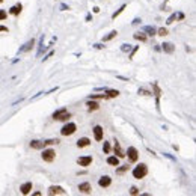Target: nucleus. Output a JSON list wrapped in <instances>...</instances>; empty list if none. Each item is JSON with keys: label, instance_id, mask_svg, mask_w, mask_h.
<instances>
[{"label": "nucleus", "instance_id": "72a5a7b5", "mask_svg": "<svg viewBox=\"0 0 196 196\" xmlns=\"http://www.w3.org/2000/svg\"><path fill=\"white\" fill-rule=\"evenodd\" d=\"M94 47H95V48H98V50H101V48H103L104 45H101V44H95Z\"/></svg>", "mask_w": 196, "mask_h": 196}, {"label": "nucleus", "instance_id": "39448f33", "mask_svg": "<svg viewBox=\"0 0 196 196\" xmlns=\"http://www.w3.org/2000/svg\"><path fill=\"white\" fill-rule=\"evenodd\" d=\"M127 155H128L130 161H137V158H139V153H137V150L134 148V146H130V148L127 150Z\"/></svg>", "mask_w": 196, "mask_h": 196}, {"label": "nucleus", "instance_id": "f3484780", "mask_svg": "<svg viewBox=\"0 0 196 196\" xmlns=\"http://www.w3.org/2000/svg\"><path fill=\"white\" fill-rule=\"evenodd\" d=\"M89 145H91V140L88 137H82V139L77 140V146H79V148H85V146H89Z\"/></svg>", "mask_w": 196, "mask_h": 196}, {"label": "nucleus", "instance_id": "ddd939ff", "mask_svg": "<svg viewBox=\"0 0 196 196\" xmlns=\"http://www.w3.org/2000/svg\"><path fill=\"white\" fill-rule=\"evenodd\" d=\"M33 45H35V41H33V39H32V41H27L26 44H24V45L20 48V53H26V52H29Z\"/></svg>", "mask_w": 196, "mask_h": 196}, {"label": "nucleus", "instance_id": "c85d7f7f", "mask_svg": "<svg viewBox=\"0 0 196 196\" xmlns=\"http://www.w3.org/2000/svg\"><path fill=\"white\" fill-rule=\"evenodd\" d=\"M169 32H167V29L166 27H160L158 30H157V35H160V36H166Z\"/></svg>", "mask_w": 196, "mask_h": 196}, {"label": "nucleus", "instance_id": "5701e85b", "mask_svg": "<svg viewBox=\"0 0 196 196\" xmlns=\"http://www.w3.org/2000/svg\"><path fill=\"white\" fill-rule=\"evenodd\" d=\"M134 39H137V41H142V42H145V41H146V35H145L143 32H142V33H140V32H137V33H134Z\"/></svg>", "mask_w": 196, "mask_h": 196}, {"label": "nucleus", "instance_id": "f704fd0d", "mask_svg": "<svg viewBox=\"0 0 196 196\" xmlns=\"http://www.w3.org/2000/svg\"><path fill=\"white\" fill-rule=\"evenodd\" d=\"M0 32H8V27H5V26H0Z\"/></svg>", "mask_w": 196, "mask_h": 196}, {"label": "nucleus", "instance_id": "0eeeda50", "mask_svg": "<svg viewBox=\"0 0 196 196\" xmlns=\"http://www.w3.org/2000/svg\"><path fill=\"white\" fill-rule=\"evenodd\" d=\"M77 163L79 166H83V167H88L91 163H92V157L91 155H85V157H79L77 158Z\"/></svg>", "mask_w": 196, "mask_h": 196}, {"label": "nucleus", "instance_id": "f03ea898", "mask_svg": "<svg viewBox=\"0 0 196 196\" xmlns=\"http://www.w3.org/2000/svg\"><path fill=\"white\" fill-rule=\"evenodd\" d=\"M77 130V125L74 124V122H68V124H65L60 130V134L62 136H71V134H74Z\"/></svg>", "mask_w": 196, "mask_h": 196}, {"label": "nucleus", "instance_id": "4468645a", "mask_svg": "<svg viewBox=\"0 0 196 196\" xmlns=\"http://www.w3.org/2000/svg\"><path fill=\"white\" fill-rule=\"evenodd\" d=\"M143 32H145V35H150V36L157 35V29H155L154 26H145V27H143Z\"/></svg>", "mask_w": 196, "mask_h": 196}, {"label": "nucleus", "instance_id": "4be33fe9", "mask_svg": "<svg viewBox=\"0 0 196 196\" xmlns=\"http://www.w3.org/2000/svg\"><path fill=\"white\" fill-rule=\"evenodd\" d=\"M106 98H107L106 94H94L89 97V100H106Z\"/></svg>", "mask_w": 196, "mask_h": 196}, {"label": "nucleus", "instance_id": "412c9836", "mask_svg": "<svg viewBox=\"0 0 196 196\" xmlns=\"http://www.w3.org/2000/svg\"><path fill=\"white\" fill-rule=\"evenodd\" d=\"M107 163H109L110 166H119V158H118L116 155H112V157L107 158Z\"/></svg>", "mask_w": 196, "mask_h": 196}, {"label": "nucleus", "instance_id": "6ab92c4d", "mask_svg": "<svg viewBox=\"0 0 196 196\" xmlns=\"http://www.w3.org/2000/svg\"><path fill=\"white\" fill-rule=\"evenodd\" d=\"M86 106H88V110H98L100 109V104H98L97 101H94V100H89L86 103Z\"/></svg>", "mask_w": 196, "mask_h": 196}, {"label": "nucleus", "instance_id": "9b49d317", "mask_svg": "<svg viewBox=\"0 0 196 196\" xmlns=\"http://www.w3.org/2000/svg\"><path fill=\"white\" fill-rule=\"evenodd\" d=\"M79 190H80V193L88 195V193H91V192H92V187H91V184H89V183H82V184L79 186Z\"/></svg>", "mask_w": 196, "mask_h": 196}, {"label": "nucleus", "instance_id": "6e6552de", "mask_svg": "<svg viewBox=\"0 0 196 196\" xmlns=\"http://www.w3.org/2000/svg\"><path fill=\"white\" fill-rule=\"evenodd\" d=\"M66 192L62 189V187H59V186H52L50 189H48V195H65Z\"/></svg>", "mask_w": 196, "mask_h": 196}, {"label": "nucleus", "instance_id": "a211bd4d", "mask_svg": "<svg viewBox=\"0 0 196 196\" xmlns=\"http://www.w3.org/2000/svg\"><path fill=\"white\" fill-rule=\"evenodd\" d=\"M21 9H23L21 3H18V5H14V6H12V8L9 9V14H12V15H20Z\"/></svg>", "mask_w": 196, "mask_h": 196}, {"label": "nucleus", "instance_id": "e433bc0d", "mask_svg": "<svg viewBox=\"0 0 196 196\" xmlns=\"http://www.w3.org/2000/svg\"><path fill=\"white\" fill-rule=\"evenodd\" d=\"M2 2H3V0H0V3H2Z\"/></svg>", "mask_w": 196, "mask_h": 196}, {"label": "nucleus", "instance_id": "bb28decb", "mask_svg": "<svg viewBox=\"0 0 196 196\" xmlns=\"http://www.w3.org/2000/svg\"><path fill=\"white\" fill-rule=\"evenodd\" d=\"M57 143H59V139H48V140L44 142L45 146H48V145H57Z\"/></svg>", "mask_w": 196, "mask_h": 196}, {"label": "nucleus", "instance_id": "2eb2a0df", "mask_svg": "<svg viewBox=\"0 0 196 196\" xmlns=\"http://www.w3.org/2000/svg\"><path fill=\"white\" fill-rule=\"evenodd\" d=\"M20 190H21L23 195H29L30 190H32V183H24V184L20 187Z\"/></svg>", "mask_w": 196, "mask_h": 196}, {"label": "nucleus", "instance_id": "c9c22d12", "mask_svg": "<svg viewBox=\"0 0 196 196\" xmlns=\"http://www.w3.org/2000/svg\"><path fill=\"white\" fill-rule=\"evenodd\" d=\"M139 23H140V20H139V18H136V20L133 21V24H139Z\"/></svg>", "mask_w": 196, "mask_h": 196}, {"label": "nucleus", "instance_id": "cd10ccee", "mask_svg": "<svg viewBox=\"0 0 196 196\" xmlns=\"http://www.w3.org/2000/svg\"><path fill=\"white\" fill-rule=\"evenodd\" d=\"M125 8H127V5H122V6H121V8H119V9H118V11H116V12H115V14H112V18H113V20H115V18H116V17H118V15H119V14H121V12H122V11H124V9H125Z\"/></svg>", "mask_w": 196, "mask_h": 196}, {"label": "nucleus", "instance_id": "1a4fd4ad", "mask_svg": "<svg viewBox=\"0 0 196 196\" xmlns=\"http://www.w3.org/2000/svg\"><path fill=\"white\" fill-rule=\"evenodd\" d=\"M98 184H100V187H109L112 184V178L109 175H104V177H101L100 180H98Z\"/></svg>", "mask_w": 196, "mask_h": 196}, {"label": "nucleus", "instance_id": "9d476101", "mask_svg": "<svg viewBox=\"0 0 196 196\" xmlns=\"http://www.w3.org/2000/svg\"><path fill=\"white\" fill-rule=\"evenodd\" d=\"M113 151H115V154H116V157H118V158H122V157H125V154L122 153V148H121V145H119V142H118V140H115V146H113Z\"/></svg>", "mask_w": 196, "mask_h": 196}, {"label": "nucleus", "instance_id": "2f4dec72", "mask_svg": "<svg viewBox=\"0 0 196 196\" xmlns=\"http://www.w3.org/2000/svg\"><path fill=\"white\" fill-rule=\"evenodd\" d=\"M6 11H3V9H0V21H2V20H5L6 18Z\"/></svg>", "mask_w": 196, "mask_h": 196}, {"label": "nucleus", "instance_id": "b1692460", "mask_svg": "<svg viewBox=\"0 0 196 196\" xmlns=\"http://www.w3.org/2000/svg\"><path fill=\"white\" fill-rule=\"evenodd\" d=\"M116 35H118V32H116V30H112L109 35H106V36L103 38V41H104V42H106V41H110V39H113Z\"/></svg>", "mask_w": 196, "mask_h": 196}, {"label": "nucleus", "instance_id": "20e7f679", "mask_svg": "<svg viewBox=\"0 0 196 196\" xmlns=\"http://www.w3.org/2000/svg\"><path fill=\"white\" fill-rule=\"evenodd\" d=\"M56 158V153H55V150H44V153H42V160L44 161H53Z\"/></svg>", "mask_w": 196, "mask_h": 196}, {"label": "nucleus", "instance_id": "393cba45", "mask_svg": "<svg viewBox=\"0 0 196 196\" xmlns=\"http://www.w3.org/2000/svg\"><path fill=\"white\" fill-rule=\"evenodd\" d=\"M107 98H115V97H118L119 95V92L118 91H115V89H110V91H107Z\"/></svg>", "mask_w": 196, "mask_h": 196}, {"label": "nucleus", "instance_id": "423d86ee", "mask_svg": "<svg viewBox=\"0 0 196 196\" xmlns=\"http://www.w3.org/2000/svg\"><path fill=\"white\" fill-rule=\"evenodd\" d=\"M103 134H104V130H103L101 125H95V127H94V137H95L97 142L103 140Z\"/></svg>", "mask_w": 196, "mask_h": 196}, {"label": "nucleus", "instance_id": "dca6fc26", "mask_svg": "<svg viewBox=\"0 0 196 196\" xmlns=\"http://www.w3.org/2000/svg\"><path fill=\"white\" fill-rule=\"evenodd\" d=\"M30 146H32L33 150H42V148H45L44 142H41V140H32V142H30Z\"/></svg>", "mask_w": 196, "mask_h": 196}, {"label": "nucleus", "instance_id": "a878e982", "mask_svg": "<svg viewBox=\"0 0 196 196\" xmlns=\"http://www.w3.org/2000/svg\"><path fill=\"white\" fill-rule=\"evenodd\" d=\"M128 167H130L128 164H125V166H121V167H118V169H116V174H125L127 170H128Z\"/></svg>", "mask_w": 196, "mask_h": 196}, {"label": "nucleus", "instance_id": "7c9ffc66", "mask_svg": "<svg viewBox=\"0 0 196 196\" xmlns=\"http://www.w3.org/2000/svg\"><path fill=\"white\" fill-rule=\"evenodd\" d=\"M121 50L127 53V52H130V50H131V45H130V44H122V47H121Z\"/></svg>", "mask_w": 196, "mask_h": 196}, {"label": "nucleus", "instance_id": "7ed1b4c3", "mask_svg": "<svg viewBox=\"0 0 196 196\" xmlns=\"http://www.w3.org/2000/svg\"><path fill=\"white\" fill-rule=\"evenodd\" d=\"M69 116L71 115L68 113V110L65 107H62V109H59V110H56L53 113V119H56V121H68Z\"/></svg>", "mask_w": 196, "mask_h": 196}, {"label": "nucleus", "instance_id": "aec40b11", "mask_svg": "<svg viewBox=\"0 0 196 196\" xmlns=\"http://www.w3.org/2000/svg\"><path fill=\"white\" fill-rule=\"evenodd\" d=\"M177 18L183 20V18H184V14H172V15H170V17L167 18V21H166V23H167V24H172V23H174Z\"/></svg>", "mask_w": 196, "mask_h": 196}, {"label": "nucleus", "instance_id": "473e14b6", "mask_svg": "<svg viewBox=\"0 0 196 196\" xmlns=\"http://www.w3.org/2000/svg\"><path fill=\"white\" fill-rule=\"evenodd\" d=\"M130 195H139V189L137 187H131L130 189Z\"/></svg>", "mask_w": 196, "mask_h": 196}, {"label": "nucleus", "instance_id": "c756f323", "mask_svg": "<svg viewBox=\"0 0 196 196\" xmlns=\"http://www.w3.org/2000/svg\"><path fill=\"white\" fill-rule=\"evenodd\" d=\"M103 151H104V154H109V153H110V145H109V142H104V145H103Z\"/></svg>", "mask_w": 196, "mask_h": 196}, {"label": "nucleus", "instance_id": "f8f14e48", "mask_svg": "<svg viewBox=\"0 0 196 196\" xmlns=\"http://www.w3.org/2000/svg\"><path fill=\"white\" fill-rule=\"evenodd\" d=\"M161 45H163L161 48H163L164 53H169V55H170V53H174V50H175V47H174L172 42H164V44H161Z\"/></svg>", "mask_w": 196, "mask_h": 196}, {"label": "nucleus", "instance_id": "f257e3e1", "mask_svg": "<svg viewBox=\"0 0 196 196\" xmlns=\"http://www.w3.org/2000/svg\"><path fill=\"white\" fill-rule=\"evenodd\" d=\"M146 174H148V167H146L145 163H140V164H137V166L133 169V177H134L136 180H142Z\"/></svg>", "mask_w": 196, "mask_h": 196}]
</instances>
